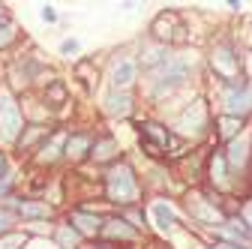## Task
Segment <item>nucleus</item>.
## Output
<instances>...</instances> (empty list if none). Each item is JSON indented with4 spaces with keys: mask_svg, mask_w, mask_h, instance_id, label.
Here are the masks:
<instances>
[{
    "mask_svg": "<svg viewBox=\"0 0 252 249\" xmlns=\"http://www.w3.org/2000/svg\"><path fill=\"white\" fill-rule=\"evenodd\" d=\"M189 72H192V63H189L186 57H171L165 66H159V69L153 72L150 93H153V96H162V93L177 90V87L189 78Z\"/></svg>",
    "mask_w": 252,
    "mask_h": 249,
    "instance_id": "f257e3e1",
    "label": "nucleus"
},
{
    "mask_svg": "<svg viewBox=\"0 0 252 249\" xmlns=\"http://www.w3.org/2000/svg\"><path fill=\"white\" fill-rule=\"evenodd\" d=\"M210 69H213V75L222 81L225 87H234L237 81H243V78H237V72H240V54L228 42H222V45L213 48V54H210Z\"/></svg>",
    "mask_w": 252,
    "mask_h": 249,
    "instance_id": "f03ea898",
    "label": "nucleus"
},
{
    "mask_svg": "<svg viewBox=\"0 0 252 249\" xmlns=\"http://www.w3.org/2000/svg\"><path fill=\"white\" fill-rule=\"evenodd\" d=\"M108 195L117 201V204H132L135 195H138V180L132 174L129 165H120L114 171H108Z\"/></svg>",
    "mask_w": 252,
    "mask_h": 249,
    "instance_id": "7ed1b4c3",
    "label": "nucleus"
},
{
    "mask_svg": "<svg viewBox=\"0 0 252 249\" xmlns=\"http://www.w3.org/2000/svg\"><path fill=\"white\" fill-rule=\"evenodd\" d=\"M222 114H231V117H240V120H246L252 114V81L249 78L237 81L234 87H225Z\"/></svg>",
    "mask_w": 252,
    "mask_h": 249,
    "instance_id": "20e7f679",
    "label": "nucleus"
},
{
    "mask_svg": "<svg viewBox=\"0 0 252 249\" xmlns=\"http://www.w3.org/2000/svg\"><path fill=\"white\" fill-rule=\"evenodd\" d=\"M249 159H252V144H249V138L240 135V138H234V141L225 147V162H228L231 171H243Z\"/></svg>",
    "mask_w": 252,
    "mask_h": 249,
    "instance_id": "39448f33",
    "label": "nucleus"
},
{
    "mask_svg": "<svg viewBox=\"0 0 252 249\" xmlns=\"http://www.w3.org/2000/svg\"><path fill=\"white\" fill-rule=\"evenodd\" d=\"M141 138L150 147V153H162L171 135H168L165 126H159V123H144V126H141Z\"/></svg>",
    "mask_w": 252,
    "mask_h": 249,
    "instance_id": "423d86ee",
    "label": "nucleus"
},
{
    "mask_svg": "<svg viewBox=\"0 0 252 249\" xmlns=\"http://www.w3.org/2000/svg\"><path fill=\"white\" fill-rule=\"evenodd\" d=\"M216 132H219V138H222L225 144H231L237 135H240V129H243V120L240 117H231V114H219L216 117Z\"/></svg>",
    "mask_w": 252,
    "mask_h": 249,
    "instance_id": "0eeeda50",
    "label": "nucleus"
},
{
    "mask_svg": "<svg viewBox=\"0 0 252 249\" xmlns=\"http://www.w3.org/2000/svg\"><path fill=\"white\" fill-rule=\"evenodd\" d=\"M153 219H156V225H159V231H174V225H177V213H174V207L168 204V201H156L153 204Z\"/></svg>",
    "mask_w": 252,
    "mask_h": 249,
    "instance_id": "6e6552de",
    "label": "nucleus"
},
{
    "mask_svg": "<svg viewBox=\"0 0 252 249\" xmlns=\"http://www.w3.org/2000/svg\"><path fill=\"white\" fill-rule=\"evenodd\" d=\"M132 78H135V60H120L114 66V72H111V87L123 90V87L132 84Z\"/></svg>",
    "mask_w": 252,
    "mask_h": 249,
    "instance_id": "1a4fd4ad",
    "label": "nucleus"
},
{
    "mask_svg": "<svg viewBox=\"0 0 252 249\" xmlns=\"http://www.w3.org/2000/svg\"><path fill=\"white\" fill-rule=\"evenodd\" d=\"M105 108H108V114L126 117V114H129V108H132V99L126 96V93H111V96L105 99Z\"/></svg>",
    "mask_w": 252,
    "mask_h": 249,
    "instance_id": "9d476101",
    "label": "nucleus"
},
{
    "mask_svg": "<svg viewBox=\"0 0 252 249\" xmlns=\"http://www.w3.org/2000/svg\"><path fill=\"white\" fill-rule=\"evenodd\" d=\"M105 231H108L111 237H117V240H135V228H129L123 219H111V222L105 225Z\"/></svg>",
    "mask_w": 252,
    "mask_h": 249,
    "instance_id": "9b49d317",
    "label": "nucleus"
},
{
    "mask_svg": "<svg viewBox=\"0 0 252 249\" xmlns=\"http://www.w3.org/2000/svg\"><path fill=\"white\" fill-rule=\"evenodd\" d=\"M75 51H78V39H66L60 45V54H75Z\"/></svg>",
    "mask_w": 252,
    "mask_h": 249,
    "instance_id": "f8f14e48",
    "label": "nucleus"
},
{
    "mask_svg": "<svg viewBox=\"0 0 252 249\" xmlns=\"http://www.w3.org/2000/svg\"><path fill=\"white\" fill-rule=\"evenodd\" d=\"M240 219H243V225H246V228L252 231V201H249V204L243 207V213H240Z\"/></svg>",
    "mask_w": 252,
    "mask_h": 249,
    "instance_id": "ddd939ff",
    "label": "nucleus"
},
{
    "mask_svg": "<svg viewBox=\"0 0 252 249\" xmlns=\"http://www.w3.org/2000/svg\"><path fill=\"white\" fill-rule=\"evenodd\" d=\"M27 216H48V207H39V204H33V207H21Z\"/></svg>",
    "mask_w": 252,
    "mask_h": 249,
    "instance_id": "4468645a",
    "label": "nucleus"
},
{
    "mask_svg": "<svg viewBox=\"0 0 252 249\" xmlns=\"http://www.w3.org/2000/svg\"><path fill=\"white\" fill-rule=\"evenodd\" d=\"M9 225H12V222H9V213H3V210H0V234H3Z\"/></svg>",
    "mask_w": 252,
    "mask_h": 249,
    "instance_id": "2eb2a0df",
    "label": "nucleus"
},
{
    "mask_svg": "<svg viewBox=\"0 0 252 249\" xmlns=\"http://www.w3.org/2000/svg\"><path fill=\"white\" fill-rule=\"evenodd\" d=\"M9 183H12V177H3V180H0V195L9 192Z\"/></svg>",
    "mask_w": 252,
    "mask_h": 249,
    "instance_id": "dca6fc26",
    "label": "nucleus"
},
{
    "mask_svg": "<svg viewBox=\"0 0 252 249\" xmlns=\"http://www.w3.org/2000/svg\"><path fill=\"white\" fill-rule=\"evenodd\" d=\"M216 249H249V246H237V243H225V240H222Z\"/></svg>",
    "mask_w": 252,
    "mask_h": 249,
    "instance_id": "f3484780",
    "label": "nucleus"
},
{
    "mask_svg": "<svg viewBox=\"0 0 252 249\" xmlns=\"http://www.w3.org/2000/svg\"><path fill=\"white\" fill-rule=\"evenodd\" d=\"M3 177H9V174H6V159H3V153H0V180Z\"/></svg>",
    "mask_w": 252,
    "mask_h": 249,
    "instance_id": "a211bd4d",
    "label": "nucleus"
},
{
    "mask_svg": "<svg viewBox=\"0 0 252 249\" xmlns=\"http://www.w3.org/2000/svg\"><path fill=\"white\" fill-rule=\"evenodd\" d=\"M42 18H45V21H54L57 15H54V9H48V6H45V9H42Z\"/></svg>",
    "mask_w": 252,
    "mask_h": 249,
    "instance_id": "6ab92c4d",
    "label": "nucleus"
}]
</instances>
